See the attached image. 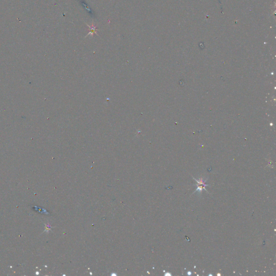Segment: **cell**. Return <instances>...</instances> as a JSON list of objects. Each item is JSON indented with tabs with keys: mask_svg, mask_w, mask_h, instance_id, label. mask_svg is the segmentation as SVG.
<instances>
[{
	"mask_svg": "<svg viewBox=\"0 0 276 276\" xmlns=\"http://www.w3.org/2000/svg\"><path fill=\"white\" fill-rule=\"evenodd\" d=\"M86 25H87V27L90 29V32L86 35V36H85V37H87V36H89L90 35H91L92 36H93V34H96V35H97V28H96V26H94V23H92V26H90L88 25L87 24H86Z\"/></svg>",
	"mask_w": 276,
	"mask_h": 276,
	"instance_id": "6da1fadb",
	"label": "cell"
}]
</instances>
